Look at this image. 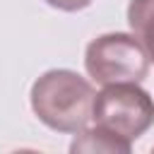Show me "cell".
<instances>
[{
	"label": "cell",
	"instance_id": "6",
	"mask_svg": "<svg viewBox=\"0 0 154 154\" xmlns=\"http://www.w3.org/2000/svg\"><path fill=\"white\" fill-rule=\"evenodd\" d=\"M43 2L55 10H63V12H79V10L89 7L94 0H43Z\"/></svg>",
	"mask_w": 154,
	"mask_h": 154
},
{
	"label": "cell",
	"instance_id": "1",
	"mask_svg": "<svg viewBox=\"0 0 154 154\" xmlns=\"http://www.w3.org/2000/svg\"><path fill=\"white\" fill-rule=\"evenodd\" d=\"M96 91L87 77L75 70H46L31 84L29 101L34 116L55 132H82L91 123Z\"/></svg>",
	"mask_w": 154,
	"mask_h": 154
},
{
	"label": "cell",
	"instance_id": "5",
	"mask_svg": "<svg viewBox=\"0 0 154 154\" xmlns=\"http://www.w3.org/2000/svg\"><path fill=\"white\" fill-rule=\"evenodd\" d=\"M128 24L132 36L147 51L149 63H154V0H130Z\"/></svg>",
	"mask_w": 154,
	"mask_h": 154
},
{
	"label": "cell",
	"instance_id": "4",
	"mask_svg": "<svg viewBox=\"0 0 154 154\" xmlns=\"http://www.w3.org/2000/svg\"><path fill=\"white\" fill-rule=\"evenodd\" d=\"M132 144L101 130V128H84L82 132H75V140L70 142V152L77 154V152H87V154H94V152H103V154H130Z\"/></svg>",
	"mask_w": 154,
	"mask_h": 154
},
{
	"label": "cell",
	"instance_id": "3",
	"mask_svg": "<svg viewBox=\"0 0 154 154\" xmlns=\"http://www.w3.org/2000/svg\"><path fill=\"white\" fill-rule=\"evenodd\" d=\"M149 55L132 34L111 31L91 38L84 51L87 75L106 87L116 82H142L149 75Z\"/></svg>",
	"mask_w": 154,
	"mask_h": 154
},
{
	"label": "cell",
	"instance_id": "2",
	"mask_svg": "<svg viewBox=\"0 0 154 154\" xmlns=\"http://www.w3.org/2000/svg\"><path fill=\"white\" fill-rule=\"evenodd\" d=\"M91 123L132 144L154 125V99L140 82L106 84L94 99Z\"/></svg>",
	"mask_w": 154,
	"mask_h": 154
}]
</instances>
